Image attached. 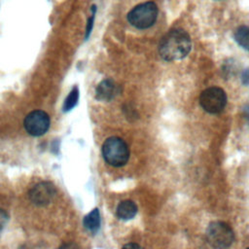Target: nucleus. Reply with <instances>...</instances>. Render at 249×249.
Masks as SVG:
<instances>
[{
	"label": "nucleus",
	"mask_w": 249,
	"mask_h": 249,
	"mask_svg": "<svg viewBox=\"0 0 249 249\" xmlns=\"http://www.w3.org/2000/svg\"><path fill=\"white\" fill-rule=\"evenodd\" d=\"M158 6L152 1L140 3L132 8L127 14L128 22L138 28L147 29L154 25L158 18Z\"/></svg>",
	"instance_id": "7ed1b4c3"
},
{
	"label": "nucleus",
	"mask_w": 249,
	"mask_h": 249,
	"mask_svg": "<svg viewBox=\"0 0 249 249\" xmlns=\"http://www.w3.org/2000/svg\"><path fill=\"white\" fill-rule=\"evenodd\" d=\"M49 115L41 110H35L27 114L24 119V128L32 136H41L47 132L50 127Z\"/></svg>",
	"instance_id": "423d86ee"
},
{
	"label": "nucleus",
	"mask_w": 249,
	"mask_h": 249,
	"mask_svg": "<svg viewBox=\"0 0 249 249\" xmlns=\"http://www.w3.org/2000/svg\"><path fill=\"white\" fill-rule=\"evenodd\" d=\"M199 104L207 113L218 114L227 105V94L221 88H208L200 93Z\"/></svg>",
	"instance_id": "39448f33"
},
{
	"label": "nucleus",
	"mask_w": 249,
	"mask_h": 249,
	"mask_svg": "<svg viewBox=\"0 0 249 249\" xmlns=\"http://www.w3.org/2000/svg\"><path fill=\"white\" fill-rule=\"evenodd\" d=\"M96 6L95 5H92L91 6V15L89 16V19H88V23H87V28H86V39L89 38L90 32H91V29H92V26H93V21H94V18H95V13H96Z\"/></svg>",
	"instance_id": "ddd939ff"
},
{
	"label": "nucleus",
	"mask_w": 249,
	"mask_h": 249,
	"mask_svg": "<svg viewBox=\"0 0 249 249\" xmlns=\"http://www.w3.org/2000/svg\"><path fill=\"white\" fill-rule=\"evenodd\" d=\"M117 216L124 221L132 219L137 213V206L132 200H124L117 207Z\"/></svg>",
	"instance_id": "1a4fd4ad"
},
{
	"label": "nucleus",
	"mask_w": 249,
	"mask_h": 249,
	"mask_svg": "<svg viewBox=\"0 0 249 249\" xmlns=\"http://www.w3.org/2000/svg\"><path fill=\"white\" fill-rule=\"evenodd\" d=\"M234 40L240 47L249 52V26H239L234 32Z\"/></svg>",
	"instance_id": "9b49d317"
},
{
	"label": "nucleus",
	"mask_w": 249,
	"mask_h": 249,
	"mask_svg": "<svg viewBox=\"0 0 249 249\" xmlns=\"http://www.w3.org/2000/svg\"><path fill=\"white\" fill-rule=\"evenodd\" d=\"M124 248H131V247L136 248V247H140V246H139L138 244H136V243H128V244L124 245Z\"/></svg>",
	"instance_id": "dca6fc26"
},
{
	"label": "nucleus",
	"mask_w": 249,
	"mask_h": 249,
	"mask_svg": "<svg viewBox=\"0 0 249 249\" xmlns=\"http://www.w3.org/2000/svg\"><path fill=\"white\" fill-rule=\"evenodd\" d=\"M119 93L118 85L111 79L101 81L96 87L95 97L100 101H110Z\"/></svg>",
	"instance_id": "6e6552de"
},
{
	"label": "nucleus",
	"mask_w": 249,
	"mask_h": 249,
	"mask_svg": "<svg viewBox=\"0 0 249 249\" xmlns=\"http://www.w3.org/2000/svg\"><path fill=\"white\" fill-rule=\"evenodd\" d=\"M8 221H9V215H8V213H7L5 210H3V209L0 208V234H1L2 231H4V229H5V227H6L7 223H8Z\"/></svg>",
	"instance_id": "4468645a"
},
{
	"label": "nucleus",
	"mask_w": 249,
	"mask_h": 249,
	"mask_svg": "<svg viewBox=\"0 0 249 249\" xmlns=\"http://www.w3.org/2000/svg\"><path fill=\"white\" fill-rule=\"evenodd\" d=\"M100 223H101V220H100V213L98 208H94L88 215H86L83 220V224L86 230L92 233H95L98 231L100 228Z\"/></svg>",
	"instance_id": "9d476101"
},
{
	"label": "nucleus",
	"mask_w": 249,
	"mask_h": 249,
	"mask_svg": "<svg viewBox=\"0 0 249 249\" xmlns=\"http://www.w3.org/2000/svg\"><path fill=\"white\" fill-rule=\"evenodd\" d=\"M206 239L215 248H227L234 241V233L227 223L214 221L206 229Z\"/></svg>",
	"instance_id": "20e7f679"
},
{
	"label": "nucleus",
	"mask_w": 249,
	"mask_h": 249,
	"mask_svg": "<svg viewBox=\"0 0 249 249\" xmlns=\"http://www.w3.org/2000/svg\"><path fill=\"white\" fill-rule=\"evenodd\" d=\"M241 82L243 85H248L249 84V68L248 69H245L243 72H242V75H241Z\"/></svg>",
	"instance_id": "2eb2a0df"
},
{
	"label": "nucleus",
	"mask_w": 249,
	"mask_h": 249,
	"mask_svg": "<svg viewBox=\"0 0 249 249\" xmlns=\"http://www.w3.org/2000/svg\"><path fill=\"white\" fill-rule=\"evenodd\" d=\"M192 49V40L182 28L169 30L159 44V53L166 61L180 60L186 57Z\"/></svg>",
	"instance_id": "f257e3e1"
},
{
	"label": "nucleus",
	"mask_w": 249,
	"mask_h": 249,
	"mask_svg": "<svg viewBox=\"0 0 249 249\" xmlns=\"http://www.w3.org/2000/svg\"><path fill=\"white\" fill-rule=\"evenodd\" d=\"M79 99V89L77 87L73 88V89L70 91L68 96L66 97L64 104H63V111H70L73 107L76 106Z\"/></svg>",
	"instance_id": "f8f14e48"
},
{
	"label": "nucleus",
	"mask_w": 249,
	"mask_h": 249,
	"mask_svg": "<svg viewBox=\"0 0 249 249\" xmlns=\"http://www.w3.org/2000/svg\"><path fill=\"white\" fill-rule=\"evenodd\" d=\"M56 190L51 182H41L36 184L29 191V198L32 203L38 206L49 204L55 196Z\"/></svg>",
	"instance_id": "0eeeda50"
},
{
	"label": "nucleus",
	"mask_w": 249,
	"mask_h": 249,
	"mask_svg": "<svg viewBox=\"0 0 249 249\" xmlns=\"http://www.w3.org/2000/svg\"><path fill=\"white\" fill-rule=\"evenodd\" d=\"M102 155L107 163L120 167L124 165L129 159V149L124 139L111 136L102 145Z\"/></svg>",
	"instance_id": "f03ea898"
}]
</instances>
